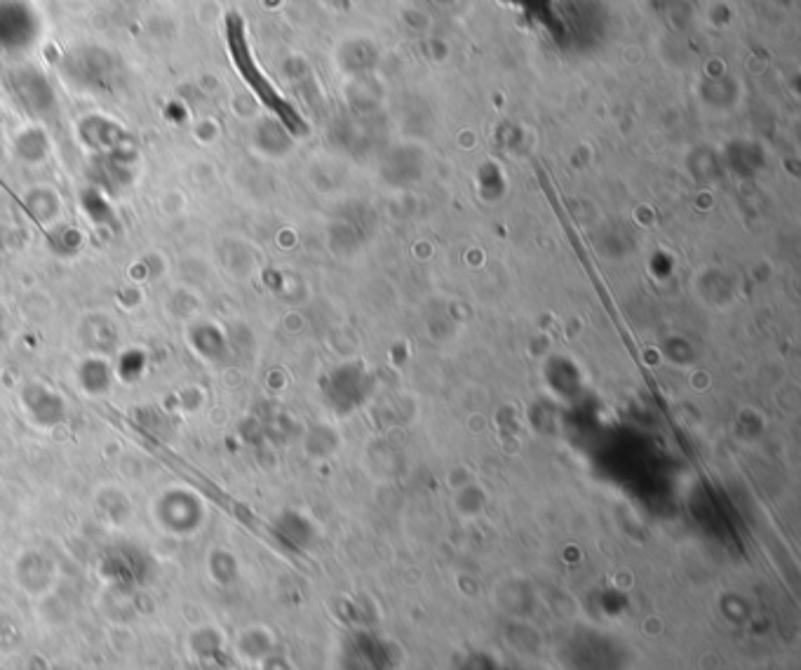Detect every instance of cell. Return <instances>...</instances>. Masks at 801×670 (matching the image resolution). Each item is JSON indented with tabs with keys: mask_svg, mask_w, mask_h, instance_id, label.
I'll use <instances>...</instances> for the list:
<instances>
[{
	"mask_svg": "<svg viewBox=\"0 0 801 670\" xmlns=\"http://www.w3.org/2000/svg\"><path fill=\"white\" fill-rule=\"evenodd\" d=\"M76 379L87 395H106L111 391L113 379H116V370L104 355H90L78 365Z\"/></svg>",
	"mask_w": 801,
	"mask_h": 670,
	"instance_id": "obj_5",
	"label": "cell"
},
{
	"mask_svg": "<svg viewBox=\"0 0 801 670\" xmlns=\"http://www.w3.org/2000/svg\"><path fill=\"white\" fill-rule=\"evenodd\" d=\"M17 584L29 595H43L55 586L57 565L40 551H26L15 565Z\"/></svg>",
	"mask_w": 801,
	"mask_h": 670,
	"instance_id": "obj_4",
	"label": "cell"
},
{
	"mask_svg": "<svg viewBox=\"0 0 801 670\" xmlns=\"http://www.w3.org/2000/svg\"><path fill=\"white\" fill-rule=\"evenodd\" d=\"M158 527L170 536H191L207 518L205 501L188 487H167L151 508Z\"/></svg>",
	"mask_w": 801,
	"mask_h": 670,
	"instance_id": "obj_1",
	"label": "cell"
},
{
	"mask_svg": "<svg viewBox=\"0 0 801 670\" xmlns=\"http://www.w3.org/2000/svg\"><path fill=\"white\" fill-rule=\"evenodd\" d=\"M188 344H191V348L200 358L212 360V363L224 358L226 351L224 332L214 323H193L191 330H188Z\"/></svg>",
	"mask_w": 801,
	"mask_h": 670,
	"instance_id": "obj_6",
	"label": "cell"
},
{
	"mask_svg": "<svg viewBox=\"0 0 801 670\" xmlns=\"http://www.w3.org/2000/svg\"><path fill=\"white\" fill-rule=\"evenodd\" d=\"M226 43H228V52H231V57L235 62V69L242 73V78H245L249 85H252V90L261 97V102L271 106L273 111H278L280 116L287 120V123H292V116H289L285 102H282L278 92L273 90L264 73L259 71L257 62H254L252 52H249V45H247L245 26H242V22L238 17H228V22H226Z\"/></svg>",
	"mask_w": 801,
	"mask_h": 670,
	"instance_id": "obj_2",
	"label": "cell"
},
{
	"mask_svg": "<svg viewBox=\"0 0 801 670\" xmlns=\"http://www.w3.org/2000/svg\"><path fill=\"white\" fill-rule=\"evenodd\" d=\"M22 405H24L26 414H29V417L43 428L59 426L66 417V402L62 395H59L57 391H52L50 386L38 384V381L24 386Z\"/></svg>",
	"mask_w": 801,
	"mask_h": 670,
	"instance_id": "obj_3",
	"label": "cell"
}]
</instances>
